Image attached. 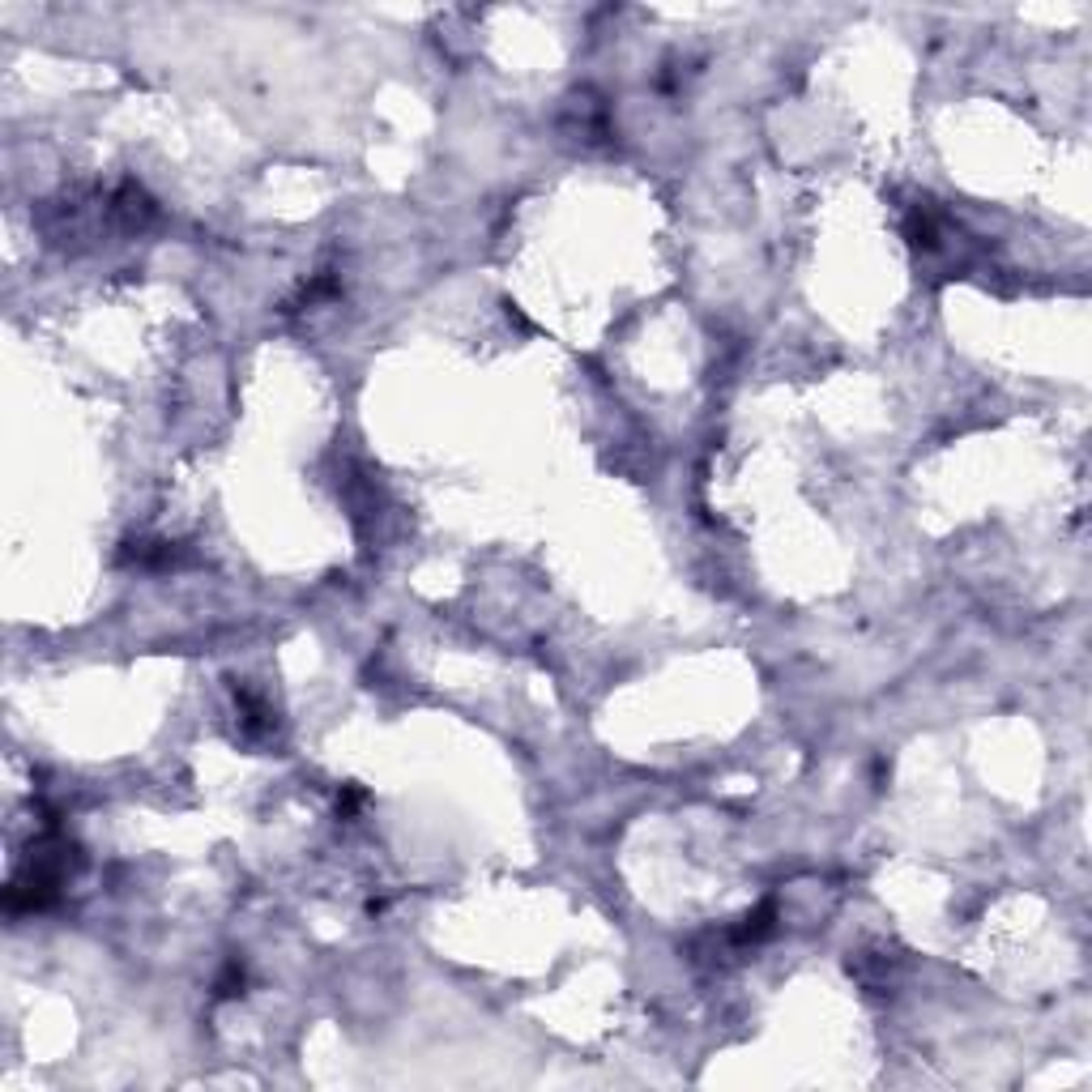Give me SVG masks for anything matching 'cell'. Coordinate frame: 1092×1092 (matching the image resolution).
<instances>
[{
    "mask_svg": "<svg viewBox=\"0 0 1092 1092\" xmlns=\"http://www.w3.org/2000/svg\"><path fill=\"white\" fill-rule=\"evenodd\" d=\"M120 563L129 568H141V572H158V568H176L179 563V546L163 538H133L120 546Z\"/></svg>",
    "mask_w": 1092,
    "mask_h": 1092,
    "instance_id": "1",
    "label": "cell"
},
{
    "mask_svg": "<svg viewBox=\"0 0 1092 1092\" xmlns=\"http://www.w3.org/2000/svg\"><path fill=\"white\" fill-rule=\"evenodd\" d=\"M773 930H777V901H764V905H755L739 926L730 930V939L734 943H764Z\"/></svg>",
    "mask_w": 1092,
    "mask_h": 1092,
    "instance_id": "2",
    "label": "cell"
},
{
    "mask_svg": "<svg viewBox=\"0 0 1092 1092\" xmlns=\"http://www.w3.org/2000/svg\"><path fill=\"white\" fill-rule=\"evenodd\" d=\"M235 700H239V718H243V730L248 734H261V730L274 726V718H269V708L256 700L252 692H243V687H235Z\"/></svg>",
    "mask_w": 1092,
    "mask_h": 1092,
    "instance_id": "3",
    "label": "cell"
},
{
    "mask_svg": "<svg viewBox=\"0 0 1092 1092\" xmlns=\"http://www.w3.org/2000/svg\"><path fill=\"white\" fill-rule=\"evenodd\" d=\"M218 999H235V994H243V964L239 960H231L227 969H222V977H218Z\"/></svg>",
    "mask_w": 1092,
    "mask_h": 1092,
    "instance_id": "4",
    "label": "cell"
},
{
    "mask_svg": "<svg viewBox=\"0 0 1092 1092\" xmlns=\"http://www.w3.org/2000/svg\"><path fill=\"white\" fill-rule=\"evenodd\" d=\"M363 798H367V794H363V790H359V785H342V794H337V816H342V819H350L354 811L363 806Z\"/></svg>",
    "mask_w": 1092,
    "mask_h": 1092,
    "instance_id": "5",
    "label": "cell"
}]
</instances>
